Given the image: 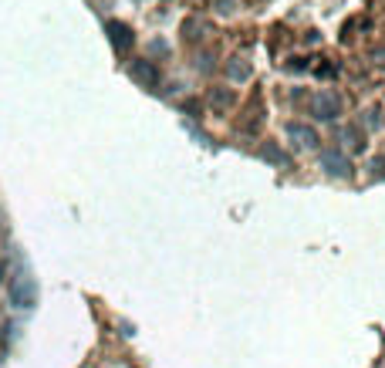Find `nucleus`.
I'll list each match as a JSON object with an SVG mask.
<instances>
[{
    "mask_svg": "<svg viewBox=\"0 0 385 368\" xmlns=\"http://www.w3.org/2000/svg\"><path fill=\"white\" fill-rule=\"evenodd\" d=\"M10 301L17 304V308H34V301H38V284H34V277L17 264V271H14V281H10Z\"/></svg>",
    "mask_w": 385,
    "mask_h": 368,
    "instance_id": "nucleus-1",
    "label": "nucleus"
},
{
    "mask_svg": "<svg viewBox=\"0 0 385 368\" xmlns=\"http://www.w3.org/2000/svg\"><path fill=\"white\" fill-rule=\"evenodd\" d=\"M109 34H112V44H116V47H129V44H132V31H129L125 24H118V21L109 24Z\"/></svg>",
    "mask_w": 385,
    "mask_h": 368,
    "instance_id": "nucleus-2",
    "label": "nucleus"
},
{
    "mask_svg": "<svg viewBox=\"0 0 385 368\" xmlns=\"http://www.w3.org/2000/svg\"><path fill=\"white\" fill-rule=\"evenodd\" d=\"M335 108H338L335 98H321V102H318V115H321V119H331L328 112H335Z\"/></svg>",
    "mask_w": 385,
    "mask_h": 368,
    "instance_id": "nucleus-3",
    "label": "nucleus"
},
{
    "mask_svg": "<svg viewBox=\"0 0 385 368\" xmlns=\"http://www.w3.org/2000/svg\"><path fill=\"white\" fill-rule=\"evenodd\" d=\"M291 135H298V139H301V146H314V132H305V128H298V125H294V128H291Z\"/></svg>",
    "mask_w": 385,
    "mask_h": 368,
    "instance_id": "nucleus-4",
    "label": "nucleus"
},
{
    "mask_svg": "<svg viewBox=\"0 0 385 368\" xmlns=\"http://www.w3.org/2000/svg\"><path fill=\"white\" fill-rule=\"evenodd\" d=\"M135 75H139V78H146V82H153V68H149V65H139V68H135Z\"/></svg>",
    "mask_w": 385,
    "mask_h": 368,
    "instance_id": "nucleus-5",
    "label": "nucleus"
},
{
    "mask_svg": "<svg viewBox=\"0 0 385 368\" xmlns=\"http://www.w3.org/2000/svg\"><path fill=\"white\" fill-rule=\"evenodd\" d=\"M0 277H3V267H0Z\"/></svg>",
    "mask_w": 385,
    "mask_h": 368,
    "instance_id": "nucleus-6",
    "label": "nucleus"
}]
</instances>
